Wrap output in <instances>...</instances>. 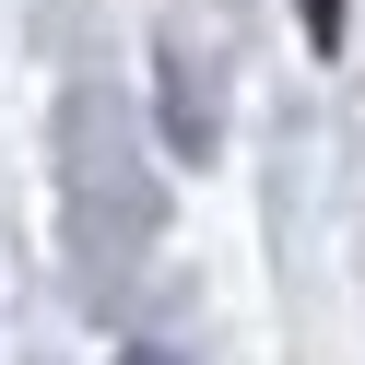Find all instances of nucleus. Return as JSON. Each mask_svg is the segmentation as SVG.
Listing matches in <instances>:
<instances>
[{
	"instance_id": "1",
	"label": "nucleus",
	"mask_w": 365,
	"mask_h": 365,
	"mask_svg": "<svg viewBox=\"0 0 365 365\" xmlns=\"http://www.w3.org/2000/svg\"><path fill=\"white\" fill-rule=\"evenodd\" d=\"M294 24H307V48L330 59V48H341V0H294Z\"/></svg>"
},
{
	"instance_id": "2",
	"label": "nucleus",
	"mask_w": 365,
	"mask_h": 365,
	"mask_svg": "<svg viewBox=\"0 0 365 365\" xmlns=\"http://www.w3.org/2000/svg\"><path fill=\"white\" fill-rule=\"evenodd\" d=\"M130 365H165V354H130Z\"/></svg>"
}]
</instances>
